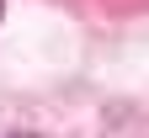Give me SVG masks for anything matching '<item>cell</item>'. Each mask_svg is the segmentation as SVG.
<instances>
[{
  "label": "cell",
  "instance_id": "1",
  "mask_svg": "<svg viewBox=\"0 0 149 138\" xmlns=\"http://www.w3.org/2000/svg\"><path fill=\"white\" fill-rule=\"evenodd\" d=\"M16 138H43V133H16Z\"/></svg>",
  "mask_w": 149,
  "mask_h": 138
}]
</instances>
